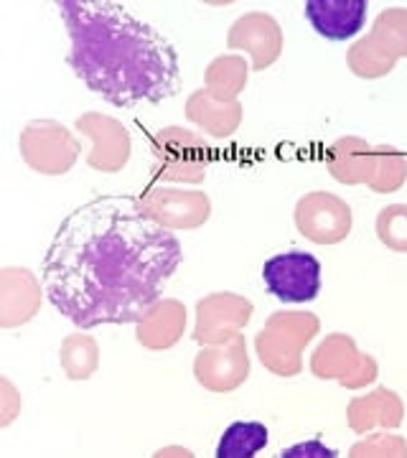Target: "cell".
I'll list each match as a JSON object with an SVG mask.
<instances>
[{
    "mask_svg": "<svg viewBox=\"0 0 407 458\" xmlns=\"http://www.w3.org/2000/svg\"><path fill=\"white\" fill-rule=\"evenodd\" d=\"M181 242L135 197H95L62 219L41 278L74 327L138 324L181 265Z\"/></svg>",
    "mask_w": 407,
    "mask_h": 458,
    "instance_id": "6da1fadb",
    "label": "cell"
},
{
    "mask_svg": "<svg viewBox=\"0 0 407 458\" xmlns=\"http://www.w3.org/2000/svg\"><path fill=\"white\" fill-rule=\"evenodd\" d=\"M77 77L117 107L163 102L179 87V59L161 31L120 3L62 0Z\"/></svg>",
    "mask_w": 407,
    "mask_h": 458,
    "instance_id": "7a4b0ae2",
    "label": "cell"
},
{
    "mask_svg": "<svg viewBox=\"0 0 407 458\" xmlns=\"http://www.w3.org/2000/svg\"><path fill=\"white\" fill-rule=\"evenodd\" d=\"M265 288L283 303H309L321 291V262L310 252H283L262 265Z\"/></svg>",
    "mask_w": 407,
    "mask_h": 458,
    "instance_id": "3957f363",
    "label": "cell"
},
{
    "mask_svg": "<svg viewBox=\"0 0 407 458\" xmlns=\"http://www.w3.org/2000/svg\"><path fill=\"white\" fill-rule=\"evenodd\" d=\"M306 16L324 38L346 41L361 31L367 21V0H306Z\"/></svg>",
    "mask_w": 407,
    "mask_h": 458,
    "instance_id": "277c9868",
    "label": "cell"
},
{
    "mask_svg": "<svg viewBox=\"0 0 407 458\" xmlns=\"http://www.w3.org/2000/svg\"><path fill=\"white\" fill-rule=\"evenodd\" d=\"M267 445V428L255 420H237L225 430L216 458H252Z\"/></svg>",
    "mask_w": 407,
    "mask_h": 458,
    "instance_id": "5b68a950",
    "label": "cell"
},
{
    "mask_svg": "<svg viewBox=\"0 0 407 458\" xmlns=\"http://www.w3.org/2000/svg\"><path fill=\"white\" fill-rule=\"evenodd\" d=\"M303 456H318V458H336L339 454L336 451H331V448H326L324 443L318 441H310V443H301V445H293V448H288V451H283V458H303Z\"/></svg>",
    "mask_w": 407,
    "mask_h": 458,
    "instance_id": "8992f818",
    "label": "cell"
}]
</instances>
